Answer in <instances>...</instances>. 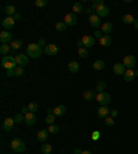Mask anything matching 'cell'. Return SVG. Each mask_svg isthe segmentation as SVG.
<instances>
[{"mask_svg": "<svg viewBox=\"0 0 138 154\" xmlns=\"http://www.w3.org/2000/svg\"><path fill=\"white\" fill-rule=\"evenodd\" d=\"M99 138H101V133H99V131H94V132H93V135H91V139H93V140H98Z\"/></svg>", "mask_w": 138, "mask_h": 154, "instance_id": "obj_44", "label": "cell"}, {"mask_svg": "<svg viewBox=\"0 0 138 154\" xmlns=\"http://www.w3.org/2000/svg\"><path fill=\"white\" fill-rule=\"evenodd\" d=\"M82 154H91V153H90V151H83Z\"/></svg>", "mask_w": 138, "mask_h": 154, "instance_id": "obj_54", "label": "cell"}, {"mask_svg": "<svg viewBox=\"0 0 138 154\" xmlns=\"http://www.w3.org/2000/svg\"><path fill=\"white\" fill-rule=\"evenodd\" d=\"M48 132H50V133H58L59 132V128L57 125H54V124H53V125L48 127Z\"/></svg>", "mask_w": 138, "mask_h": 154, "instance_id": "obj_42", "label": "cell"}, {"mask_svg": "<svg viewBox=\"0 0 138 154\" xmlns=\"http://www.w3.org/2000/svg\"><path fill=\"white\" fill-rule=\"evenodd\" d=\"M82 153H83V150H82V149H79V147H75L73 154H82Z\"/></svg>", "mask_w": 138, "mask_h": 154, "instance_id": "obj_49", "label": "cell"}, {"mask_svg": "<svg viewBox=\"0 0 138 154\" xmlns=\"http://www.w3.org/2000/svg\"><path fill=\"white\" fill-rule=\"evenodd\" d=\"M105 88H106V83L105 81H98L97 85H95V91L97 92H105Z\"/></svg>", "mask_w": 138, "mask_h": 154, "instance_id": "obj_30", "label": "cell"}, {"mask_svg": "<svg viewBox=\"0 0 138 154\" xmlns=\"http://www.w3.org/2000/svg\"><path fill=\"white\" fill-rule=\"evenodd\" d=\"M66 28H68V25H66L65 22H57V24H55V29H57L58 32H61V33L65 32Z\"/></svg>", "mask_w": 138, "mask_h": 154, "instance_id": "obj_32", "label": "cell"}, {"mask_svg": "<svg viewBox=\"0 0 138 154\" xmlns=\"http://www.w3.org/2000/svg\"><path fill=\"white\" fill-rule=\"evenodd\" d=\"M64 22H65L68 26H75L77 24V17L75 13H69V14L65 15V19H64Z\"/></svg>", "mask_w": 138, "mask_h": 154, "instance_id": "obj_8", "label": "cell"}, {"mask_svg": "<svg viewBox=\"0 0 138 154\" xmlns=\"http://www.w3.org/2000/svg\"><path fill=\"white\" fill-rule=\"evenodd\" d=\"M98 41H99V44H101L102 47H109L111 44H112V37L109 36V35H104Z\"/></svg>", "mask_w": 138, "mask_h": 154, "instance_id": "obj_19", "label": "cell"}, {"mask_svg": "<svg viewBox=\"0 0 138 154\" xmlns=\"http://www.w3.org/2000/svg\"><path fill=\"white\" fill-rule=\"evenodd\" d=\"M21 113H22V114H28V113H29V109H28V106H26V108H22L21 109Z\"/></svg>", "mask_w": 138, "mask_h": 154, "instance_id": "obj_50", "label": "cell"}, {"mask_svg": "<svg viewBox=\"0 0 138 154\" xmlns=\"http://www.w3.org/2000/svg\"><path fill=\"white\" fill-rule=\"evenodd\" d=\"M122 21L124 22V24H126V25H133V24H134L135 22V18L134 17H133V15L131 14H126V15H123V18H122Z\"/></svg>", "mask_w": 138, "mask_h": 154, "instance_id": "obj_28", "label": "cell"}, {"mask_svg": "<svg viewBox=\"0 0 138 154\" xmlns=\"http://www.w3.org/2000/svg\"><path fill=\"white\" fill-rule=\"evenodd\" d=\"M22 44H24V43H22L21 40H13L10 46H11V48H13V50L17 51V50H19V48L22 47Z\"/></svg>", "mask_w": 138, "mask_h": 154, "instance_id": "obj_33", "label": "cell"}, {"mask_svg": "<svg viewBox=\"0 0 138 154\" xmlns=\"http://www.w3.org/2000/svg\"><path fill=\"white\" fill-rule=\"evenodd\" d=\"M88 22H90V25L93 26V28L94 29H98V28H101L102 26V24H104V22L101 21V18H99L98 15L97 14H93V15H90V17H88Z\"/></svg>", "mask_w": 138, "mask_h": 154, "instance_id": "obj_6", "label": "cell"}, {"mask_svg": "<svg viewBox=\"0 0 138 154\" xmlns=\"http://www.w3.org/2000/svg\"><path fill=\"white\" fill-rule=\"evenodd\" d=\"M48 135H50L48 129H40L39 132H37V140L43 143V142H46V140H47Z\"/></svg>", "mask_w": 138, "mask_h": 154, "instance_id": "obj_17", "label": "cell"}, {"mask_svg": "<svg viewBox=\"0 0 138 154\" xmlns=\"http://www.w3.org/2000/svg\"><path fill=\"white\" fill-rule=\"evenodd\" d=\"M58 51H59V48H58V46H55V44H47V46L43 48V52L46 55H55Z\"/></svg>", "mask_w": 138, "mask_h": 154, "instance_id": "obj_11", "label": "cell"}, {"mask_svg": "<svg viewBox=\"0 0 138 154\" xmlns=\"http://www.w3.org/2000/svg\"><path fill=\"white\" fill-rule=\"evenodd\" d=\"M14 118H6L3 122H1V128H3L4 132H10L13 127H14Z\"/></svg>", "mask_w": 138, "mask_h": 154, "instance_id": "obj_12", "label": "cell"}, {"mask_svg": "<svg viewBox=\"0 0 138 154\" xmlns=\"http://www.w3.org/2000/svg\"><path fill=\"white\" fill-rule=\"evenodd\" d=\"M93 36H94V37H95V39H97V40H99V39H101V37H102V36H104V33L101 32V29H95V32L93 33Z\"/></svg>", "mask_w": 138, "mask_h": 154, "instance_id": "obj_43", "label": "cell"}, {"mask_svg": "<svg viewBox=\"0 0 138 154\" xmlns=\"http://www.w3.org/2000/svg\"><path fill=\"white\" fill-rule=\"evenodd\" d=\"M37 44H39L40 47H43V48H44L46 46H47V44H46V40H44V39H40L39 41H37Z\"/></svg>", "mask_w": 138, "mask_h": 154, "instance_id": "obj_45", "label": "cell"}, {"mask_svg": "<svg viewBox=\"0 0 138 154\" xmlns=\"http://www.w3.org/2000/svg\"><path fill=\"white\" fill-rule=\"evenodd\" d=\"M97 114H98V117L105 118L111 114V110L108 109V106H101V108L97 109Z\"/></svg>", "mask_w": 138, "mask_h": 154, "instance_id": "obj_16", "label": "cell"}, {"mask_svg": "<svg viewBox=\"0 0 138 154\" xmlns=\"http://www.w3.org/2000/svg\"><path fill=\"white\" fill-rule=\"evenodd\" d=\"M6 73H7L8 77H15V69H14V70H7Z\"/></svg>", "mask_w": 138, "mask_h": 154, "instance_id": "obj_47", "label": "cell"}, {"mask_svg": "<svg viewBox=\"0 0 138 154\" xmlns=\"http://www.w3.org/2000/svg\"><path fill=\"white\" fill-rule=\"evenodd\" d=\"M66 113V106L65 105H58V106H55L54 108V114L55 117H61Z\"/></svg>", "mask_w": 138, "mask_h": 154, "instance_id": "obj_18", "label": "cell"}, {"mask_svg": "<svg viewBox=\"0 0 138 154\" xmlns=\"http://www.w3.org/2000/svg\"><path fill=\"white\" fill-rule=\"evenodd\" d=\"M112 69H113V73L117 76H123L124 73H126V70H127V68H126L123 63H115Z\"/></svg>", "mask_w": 138, "mask_h": 154, "instance_id": "obj_14", "label": "cell"}, {"mask_svg": "<svg viewBox=\"0 0 138 154\" xmlns=\"http://www.w3.org/2000/svg\"><path fill=\"white\" fill-rule=\"evenodd\" d=\"M73 11H75V14H79V13H84V6H83V3H75V4H73Z\"/></svg>", "mask_w": 138, "mask_h": 154, "instance_id": "obj_31", "label": "cell"}, {"mask_svg": "<svg viewBox=\"0 0 138 154\" xmlns=\"http://www.w3.org/2000/svg\"><path fill=\"white\" fill-rule=\"evenodd\" d=\"M10 147H11V150L15 151V153H24L26 149L25 143H24V140L21 139H13L11 140V143H10Z\"/></svg>", "mask_w": 138, "mask_h": 154, "instance_id": "obj_3", "label": "cell"}, {"mask_svg": "<svg viewBox=\"0 0 138 154\" xmlns=\"http://www.w3.org/2000/svg\"><path fill=\"white\" fill-rule=\"evenodd\" d=\"M97 102H98L101 106H108V103H111V100H112V98H111V95H109L108 92H99L97 94Z\"/></svg>", "mask_w": 138, "mask_h": 154, "instance_id": "obj_4", "label": "cell"}, {"mask_svg": "<svg viewBox=\"0 0 138 154\" xmlns=\"http://www.w3.org/2000/svg\"><path fill=\"white\" fill-rule=\"evenodd\" d=\"M13 18H14L15 21H19V19H21V14H19V13H15V14H14V17H13Z\"/></svg>", "mask_w": 138, "mask_h": 154, "instance_id": "obj_51", "label": "cell"}, {"mask_svg": "<svg viewBox=\"0 0 138 154\" xmlns=\"http://www.w3.org/2000/svg\"><path fill=\"white\" fill-rule=\"evenodd\" d=\"M117 114H119V111H117L116 109H113V110H111V114H109V116H111V117H113V118H115V117H116Z\"/></svg>", "mask_w": 138, "mask_h": 154, "instance_id": "obj_46", "label": "cell"}, {"mask_svg": "<svg viewBox=\"0 0 138 154\" xmlns=\"http://www.w3.org/2000/svg\"><path fill=\"white\" fill-rule=\"evenodd\" d=\"M122 63H123L127 69H133L135 66V63H137V59H135L134 55H124Z\"/></svg>", "mask_w": 138, "mask_h": 154, "instance_id": "obj_5", "label": "cell"}, {"mask_svg": "<svg viewBox=\"0 0 138 154\" xmlns=\"http://www.w3.org/2000/svg\"><path fill=\"white\" fill-rule=\"evenodd\" d=\"M46 122H47L48 125H53L55 122V114L54 113H47V116H46Z\"/></svg>", "mask_w": 138, "mask_h": 154, "instance_id": "obj_34", "label": "cell"}, {"mask_svg": "<svg viewBox=\"0 0 138 154\" xmlns=\"http://www.w3.org/2000/svg\"><path fill=\"white\" fill-rule=\"evenodd\" d=\"M99 6H105V1H104V0H95V1L91 3V8H93V10H97Z\"/></svg>", "mask_w": 138, "mask_h": 154, "instance_id": "obj_37", "label": "cell"}, {"mask_svg": "<svg viewBox=\"0 0 138 154\" xmlns=\"http://www.w3.org/2000/svg\"><path fill=\"white\" fill-rule=\"evenodd\" d=\"M93 8L91 7H88V8H86V10H84V13H86V14H88V15H93Z\"/></svg>", "mask_w": 138, "mask_h": 154, "instance_id": "obj_48", "label": "cell"}, {"mask_svg": "<svg viewBox=\"0 0 138 154\" xmlns=\"http://www.w3.org/2000/svg\"><path fill=\"white\" fill-rule=\"evenodd\" d=\"M24 73H25V70H24L22 66H17L15 68V77H21V76H24Z\"/></svg>", "mask_w": 138, "mask_h": 154, "instance_id": "obj_40", "label": "cell"}, {"mask_svg": "<svg viewBox=\"0 0 138 154\" xmlns=\"http://www.w3.org/2000/svg\"><path fill=\"white\" fill-rule=\"evenodd\" d=\"M68 69H69V72L77 73V72L80 70V65L77 63V62L72 61V62H69V63H68Z\"/></svg>", "mask_w": 138, "mask_h": 154, "instance_id": "obj_25", "label": "cell"}, {"mask_svg": "<svg viewBox=\"0 0 138 154\" xmlns=\"http://www.w3.org/2000/svg\"><path fill=\"white\" fill-rule=\"evenodd\" d=\"M77 55H79L80 58H87L88 57V51L86 47H82V48H79L77 50Z\"/></svg>", "mask_w": 138, "mask_h": 154, "instance_id": "obj_36", "label": "cell"}, {"mask_svg": "<svg viewBox=\"0 0 138 154\" xmlns=\"http://www.w3.org/2000/svg\"><path fill=\"white\" fill-rule=\"evenodd\" d=\"M13 41V35L8 30H3L0 33V43L1 44H11Z\"/></svg>", "mask_w": 138, "mask_h": 154, "instance_id": "obj_7", "label": "cell"}, {"mask_svg": "<svg viewBox=\"0 0 138 154\" xmlns=\"http://www.w3.org/2000/svg\"><path fill=\"white\" fill-rule=\"evenodd\" d=\"M93 68H94V70H97V72H101V70H104V68H105V62L102 61V59H97V61L93 63Z\"/></svg>", "mask_w": 138, "mask_h": 154, "instance_id": "obj_24", "label": "cell"}, {"mask_svg": "<svg viewBox=\"0 0 138 154\" xmlns=\"http://www.w3.org/2000/svg\"><path fill=\"white\" fill-rule=\"evenodd\" d=\"M42 153L43 154H51L53 153V146L50 143H43L42 144Z\"/></svg>", "mask_w": 138, "mask_h": 154, "instance_id": "obj_29", "label": "cell"}, {"mask_svg": "<svg viewBox=\"0 0 138 154\" xmlns=\"http://www.w3.org/2000/svg\"><path fill=\"white\" fill-rule=\"evenodd\" d=\"M13 118H14V121L17 122V124H21V122L25 121V114H22V113H17Z\"/></svg>", "mask_w": 138, "mask_h": 154, "instance_id": "obj_35", "label": "cell"}, {"mask_svg": "<svg viewBox=\"0 0 138 154\" xmlns=\"http://www.w3.org/2000/svg\"><path fill=\"white\" fill-rule=\"evenodd\" d=\"M47 4H48L47 0H36V1H35V6H36V7H46Z\"/></svg>", "mask_w": 138, "mask_h": 154, "instance_id": "obj_41", "label": "cell"}, {"mask_svg": "<svg viewBox=\"0 0 138 154\" xmlns=\"http://www.w3.org/2000/svg\"><path fill=\"white\" fill-rule=\"evenodd\" d=\"M25 122L28 124V125H35L36 124V116H35V113H28V114H25Z\"/></svg>", "mask_w": 138, "mask_h": 154, "instance_id": "obj_23", "label": "cell"}, {"mask_svg": "<svg viewBox=\"0 0 138 154\" xmlns=\"http://www.w3.org/2000/svg\"><path fill=\"white\" fill-rule=\"evenodd\" d=\"M82 41H83V46L86 47V48H90V47H93L95 44V37L90 36V35H86V36H83Z\"/></svg>", "mask_w": 138, "mask_h": 154, "instance_id": "obj_13", "label": "cell"}, {"mask_svg": "<svg viewBox=\"0 0 138 154\" xmlns=\"http://www.w3.org/2000/svg\"><path fill=\"white\" fill-rule=\"evenodd\" d=\"M109 13H111V10H109V7H106V6H99V7L95 10V14L98 15L99 18L109 15Z\"/></svg>", "mask_w": 138, "mask_h": 154, "instance_id": "obj_15", "label": "cell"}, {"mask_svg": "<svg viewBox=\"0 0 138 154\" xmlns=\"http://www.w3.org/2000/svg\"><path fill=\"white\" fill-rule=\"evenodd\" d=\"M76 47H77V50H79V48H82V47H84V46H83V41H82V40H80V41H77Z\"/></svg>", "mask_w": 138, "mask_h": 154, "instance_id": "obj_52", "label": "cell"}, {"mask_svg": "<svg viewBox=\"0 0 138 154\" xmlns=\"http://www.w3.org/2000/svg\"><path fill=\"white\" fill-rule=\"evenodd\" d=\"M15 61H17V65L18 66H25V65H28V62H29V57H28V54H17L15 55Z\"/></svg>", "mask_w": 138, "mask_h": 154, "instance_id": "obj_9", "label": "cell"}, {"mask_svg": "<svg viewBox=\"0 0 138 154\" xmlns=\"http://www.w3.org/2000/svg\"><path fill=\"white\" fill-rule=\"evenodd\" d=\"M15 22L17 21H15L13 17H6V18L3 19V22H1V26H3L4 30H10L11 28H14Z\"/></svg>", "mask_w": 138, "mask_h": 154, "instance_id": "obj_10", "label": "cell"}, {"mask_svg": "<svg viewBox=\"0 0 138 154\" xmlns=\"http://www.w3.org/2000/svg\"><path fill=\"white\" fill-rule=\"evenodd\" d=\"M4 13H6L7 17H14V14L17 11H15V7L13 4H8V6H6V8H4Z\"/></svg>", "mask_w": 138, "mask_h": 154, "instance_id": "obj_27", "label": "cell"}, {"mask_svg": "<svg viewBox=\"0 0 138 154\" xmlns=\"http://www.w3.org/2000/svg\"><path fill=\"white\" fill-rule=\"evenodd\" d=\"M42 52H43V50H42V47L37 43H30L29 46L26 47V54H28V57L33 58V59L39 58L42 55Z\"/></svg>", "mask_w": 138, "mask_h": 154, "instance_id": "obj_1", "label": "cell"}, {"mask_svg": "<svg viewBox=\"0 0 138 154\" xmlns=\"http://www.w3.org/2000/svg\"><path fill=\"white\" fill-rule=\"evenodd\" d=\"M8 52H11V46L10 44H1V46H0V54L4 55V57H7Z\"/></svg>", "mask_w": 138, "mask_h": 154, "instance_id": "obj_26", "label": "cell"}, {"mask_svg": "<svg viewBox=\"0 0 138 154\" xmlns=\"http://www.w3.org/2000/svg\"><path fill=\"white\" fill-rule=\"evenodd\" d=\"M105 125L106 127H113L115 125V118L113 117H111V116H108V117H105Z\"/></svg>", "mask_w": 138, "mask_h": 154, "instance_id": "obj_39", "label": "cell"}, {"mask_svg": "<svg viewBox=\"0 0 138 154\" xmlns=\"http://www.w3.org/2000/svg\"><path fill=\"white\" fill-rule=\"evenodd\" d=\"M133 26H134L135 29H138V19H135V22L133 24Z\"/></svg>", "mask_w": 138, "mask_h": 154, "instance_id": "obj_53", "label": "cell"}, {"mask_svg": "<svg viewBox=\"0 0 138 154\" xmlns=\"http://www.w3.org/2000/svg\"><path fill=\"white\" fill-rule=\"evenodd\" d=\"M124 81H133V80L135 79V70H133V69H127V70H126V73H124Z\"/></svg>", "mask_w": 138, "mask_h": 154, "instance_id": "obj_21", "label": "cell"}, {"mask_svg": "<svg viewBox=\"0 0 138 154\" xmlns=\"http://www.w3.org/2000/svg\"><path fill=\"white\" fill-rule=\"evenodd\" d=\"M1 65L6 70H14L18 65H17V61H15V57L13 55H7V57L1 58Z\"/></svg>", "mask_w": 138, "mask_h": 154, "instance_id": "obj_2", "label": "cell"}, {"mask_svg": "<svg viewBox=\"0 0 138 154\" xmlns=\"http://www.w3.org/2000/svg\"><path fill=\"white\" fill-rule=\"evenodd\" d=\"M112 29H113L112 22H104L101 26V32L104 33V35H109V33L112 32Z\"/></svg>", "mask_w": 138, "mask_h": 154, "instance_id": "obj_20", "label": "cell"}, {"mask_svg": "<svg viewBox=\"0 0 138 154\" xmlns=\"http://www.w3.org/2000/svg\"><path fill=\"white\" fill-rule=\"evenodd\" d=\"M135 77H138V70H135Z\"/></svg>", "mask_w": 138, "mask_h": 154, "instance_id": "obj_55", "label": "cell"}, {"mask_svg": "<svg viewBox=\"0 0 138 154\" xmlns=\"http://www.w3.org/2000/svg\"><path fill=\"white\" fill-rule=\"evenodd\" d=\"M97 91L95 90H87L86 91V92L83 94V98L86 100H93V99H95V98H97Z\"/></svg>", "mask_w": 138, "mask_h": 154, "instance_id": "obj_22", "label": "cell"}, {"mask_svg": "<svg viewBox=\"0 0 138 154\" xmlns=\"http://www.w3.org/2000/svg\"><path fill=\"white\" fill-rule=\"evenodd\" d=\"M28 109H29L30 113H36V111L39 110V105L35 103V102H30V103L28 105Z\"/></svg>", "mask_w": 138, "mask_h": 154, "instance_id": "obj_38", "label": "cell"}]
</instances>
